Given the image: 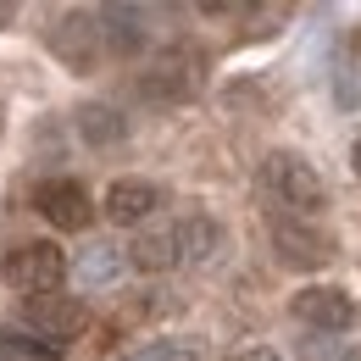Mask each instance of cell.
<instances>
[{"label": "cell", "instance_id": "1", "mask_svg": "<svg viewBox=\"0 0 361 361\" xmlns=\"http://www.w3.org/2000/svg\"><path fill=\"white\" fill-rule=\"evenodd\" d=\"M206 84V56L195 45H167L145 73H139V94L156 100V106H178V100H195Z\"/></svg>", "mask_w": 361, "mask_h": 361}, {"label": "cell", "instance_id": "2", "mask_svg": "<svg viewBox=\"0 0 361 361\" xmlns=\"http://www.w3.org/2000/svg\"><path fill=\"white\" fill-rule=\"evenodd\" d=\"M262 189H267L278 206L300 212V217L322 212V200H328V189H322V178H317V167L306 161V156H295V150H272L267 161H262Z\"/></svg>", "mask_w": 361, "mask_h": 361}, {"label": "cell", "instance_id": "3", "mask_svg": "<svg viewBox=\"0 0 361 361\" xmlns=\"http://www.w3.org/2000/svg\"><path fill=\"white\" fill-rule=\"evenodd\" d=\"M6 283L11 289H23V295H50L61 278H67V256L56 250V245H45V239H34V245H17L11 256H6Z\"/></svg>", "mask_w": 361, "mask_h": 361}, {"label": "cell", "instance_id": "4", "mask_svg": "<svg viewBox=\"0 0 361 361\" xmlns=\"http://www.w3.org/2000/svg\"><path fill=\"white\" fill-rule=\"evenodd\" d=\"M272 250L283 267H300V272H317L334 262V239L312 223H295V217H278L272 223Z\"/></svg>", "mask_w": 361, "mask_h": 361}, {"label": "cell", "instance_id": "5", "mask_svg": "<svg viewBox=\"0 0 361 361\" xmlns=\"http://www.w3.org/2000/svg\"><path fill=\"white\" fill-rule=\"evenodd\" d=\"M50 50L73 67V73H90L94 61H100V23H94V11H61L56 23H50Z\"/></svg>", "mask_w": 361, "mask_h": 361}, {"label": "cell", "instance_id": "6", "mask_svg": "<svg viewBox=\"0 0 361 361\" xmlns=\"http://www.w3.org/2000/svg\"><path fill=\"white\" fill-rule=\"evenodd\" d=\"M289 312L300 317L312 334H345V328L356 322V300H350L345 289H334V283H312V289L295 295Z\"/></svg>", "mask_w": 361, "mask_h": 361}, {"label": "cell", "instance_id": "7", "mask_svg": "<svg viewBox=\"0 0 361 361\" xmlns=\"http://www.w3.org/2000/svg\"><path fill=\"white\" fill-rule=\"evenodd\" d=\"M34 206H39V212H45V223L61 228V233H78V228H90V217H94L84 183H73V178L39 183V189H34Z\"/></svg>", "mask_w": 361, "mask_h": 361}, {"label": "cell", "instance_id": "8", "mask_svg": "<svg viewBox=\"0 0 361 361\" xmlns=\"http://www.w3.org/2000/svg\"><path fill=\"white\" fill-rule=\"evenodd\" d=\"M23 322L34 328V339H45V345H56V350H67V339H78V334H84V306H78V300L39 295V300H28Z\"/></svg>", "mask_w": 361, "mask_h": 361}, {"label": "cell", "instance_id": "9", "mask_svg": "<svg viewBox=\"0 0 361 361\" xmlns=\"http://www.w3.org/2000/svg\"><path fill=\"white\" fill-rule=\"evenodd\" d=\"M94 23H100V45H111L117 56H134L145 50V23H150V11L145 6H100L94 11Z\"/></svg>", "mask_w": 361, "mask_h": 361}, {"label": "cell", "instance_id": "10", "mask_svg": "<svg viewBox=\"0 0 361 361\" xmlns=\"http://www.w3.org/2000/svg\"><path fill=\"white\" fill-rule=\"evenodd\" d=\"M156 206H161V189L145 183V178H117L111 189H106V223H117V228L145 223Z\"/></svg>", "mask_w": 361, "mask_h": 361}, {"label": "cell", "instance_id": "11", "mask_svg": "<svg viewBox=\"0 0 361 361\" xmlns=\"http://www.w3.org/2000/svg\"><path fill=\"white\" fill-rule=\"evenodd\" d=\"M128 267H139V272H173V267H183L178 228H173V223H167V228H145L134 245H128Z\"/></svg>", "mask_w": 361, "mask_h": 361}, {"label": "cell", "instance_id": "12", "mask_svg": "<svg viewBox=\"0 0 361 361\" xmlns=\"http://www.w3.org/2000/svg\"><path fill=\"white\" fill-rule=\"evenodd\" d=\"M173 228H178V256L195 262V267L223 250V228L212 223V217H183V223H173Z\"/></svg>", "mask_w": 361, "mask_h": 361}, {"label": "cell", "instance_id": "13", "mask_svg": "<svg viewBox=\"0 0 361 361\" xmlns=\"http://www.w3.org/2000/svg\"><path fill=\"white\" fill-rule=\"evenodd\" d=\"M78 134L90 139V145H117V139L128 134V123H123V111H117V106L90 100V106H78Z\"/></svg>", "mask_w": 361, "mask_h": 361}, {"label": "cell", "instance_id": "14", "mask_svg": "<svg viewBox=\"0 0 361 361\" xmlns=\"http://www.w3.org/2000/svg\"><path fill=\"white\" fill-rule=\"evenodd\" d=\"M128 267V250H117V245H90V250H78V283H117Z\"/></svg>", "mask_w": 361, "mask_h": 361}, {"label": "cell", "instance_id": "15", "mask_svg": "<svg viewBox=\"0 0 361 361\" xmlns=\"http://www.w3.org/2000/svg\"><path fill=\"white\" fill-rule=\"evenodd\" d=\"M123 361H206V345L200 339H150V345L128 350Z\"/></svg>", "mask_w": 361, "mask_h": 361}, {"label": "cell", "instance_id": "16", "mask_svg": "<svg viewBox=\"0 0 361 361\" xmlns=\"http://www.w3.org/2000/svg\"><path fill=\"white\" fill-rule=\"evenodd\" d=\"M300 356L306 361H350L356 350L345 339H334V334H317V339H300Z\"/></svg>", "mask_w": 361, "mask_h": 361}, {"label": "cell", "instance_id": "17", "mask_svg": "<svg viewBox=\"0 0 361 361\" xmlns=\"http://www.w3.org/2000/svg\"><path fill=\"white\" fill-rule=\"evenodd\" d=\"M239 361H283V356H278V350H245Z\"/></svg>", "mask_w": 361, "mask_h": 361}, {"label": "cell", "instance_id": "18", "mask_svg": "<svg viewBox=\"0 0 361 361\" xmlns=\"http://www.w3.org/2000/svg\"><path fill=\"white\" fill-rule=\"evenodd\" d=\"M11 17H17V6H6V0H0V28H6Z\"/></svg>", "mask_w": 361, "mask_h": 361}, {"label": "cell", "instance_id": "19", "mask_svg": "<svg viewBox=\"0 0 361 361\" xmlns=\"http://www.w3.org/2000/svg\"><path fill=\"white\" fill-rule=\"evenodd\" d=\"M0 361H11V350H6V345H0Z\"/></svg>", "mask_w": 361, "mask_h": 361}, {"label": "cell", "instance_id": "20", "mask_svg": "<svg viewBox=\"0 0 361 361\" xmlns=\"http://www.w3.org/2000/svg\"><path fill=\"white\" fill-rule=\"evenodd\" d=\"M356 167H361V145H356Z\"/></svg>", "mask_w": 361, "mask_h": 361}]
</instances>
